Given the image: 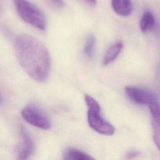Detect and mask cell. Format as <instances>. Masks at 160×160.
<instances>
[{
	"mask_svg": "<svg viewBox=\"0 0 160 160\" xmlns=\"http://www.w3.org/2000/svg\"><path fill=\"white\" fill-rule=\"evenodd\" d=\"M125 92L132 101L138 104L149 106L158 102L157 96L149 89L135 86H127L125 88Z\"/></svg>",
	"mask_w": 160,
	"mask_h": 160,
	"instance_id": "5",
	"label": "cell"
},
{
	"mask_svg": "<svg viewBox=\"0 0 160 160\" xmlns=\"http://www.w3.org/2000/svg\"><path fill=\"white\" fill-rule=\"evenodd\" d=\"M17 59L24 71L38 82L46 81L49 75L51 57L46 46L28 34L18 35L14 39Z\"/></svg>",
	"mask_w": 160,
	"mask_h": 160,
	"instance_id": "1",
	"label": "cell"
},
{
	"mask_svg": "<svg viewBox=\"0 0 160 160\" xmlns=\"http://www.w3.org/2000/svg\"><path fill=\"white\" fill-rule=\"evenodd\" d=\"M136 155H137V152H135V151H131V152H130L128 154V158H132L136 156Z\"/></svg>",
	"mask_w": 160,
	"mask_h": 160,
	"instance_id": "15",
	"label": "cell"
},
{
	"mask_svg": "<svg viewBox=\"0 0 160 160\" xmlns=\"http://www.w3.org/2000/svg\"><path fill=\"white\" fill-rule=\"evenodd\" d=\"M24 119L28 123L42 129L51 128V122L45 113L34 105L26 106L21 112Z\"/></svg>",
	"mask_w": 160,
	"mask_h": 160,
	"instance_id": "4",
	"label": "cell"
},
{
	"mask_svg": "<svg viewBox=\"0 0 160 160\" xmlns=\"http://www.w3.org/2000/svg\"><path fill=\"white\" fill-rule=\"evenodd\" d=\"M49 1L51 2V3H52L57 8H61L64 7V3L62 0H49Z\"/></svg>",
	"mask_w": 160,
	"mask_h": 160,
	"instance_id": "13",
	"label": "cell"
},
{
	"mask_svg": "<svg viewBox=\"0 0 160 160\" xmlns=\"http://www.w3.org/2000/svg\"><path fill=\"white\" fill-rule=\"evenodd\" d=\"M21 135L22 142L19 150L18 158V160H27L32 153L33 144L28 133L23 128L21 130Z\"/></svg>",
	"mask_w": 160,
	"mask_h": 160,
	"instance_id": "7",
	"label": "cell"
},
{
	"mask_svg": "<svg viewBox=\"0 0 160 160\" xmlns=\"http://www.w3.org/2000/svg\"><path fill=\"white\" fill-rule=\"evenodd\" d=\"M1 102V96H0V102Z\"/></svg>",
	"mask_w": 160,
	"mask_h": 160,
	"instance_id": "17",
	"label": "cell"
},
{
	"mask_svg": "<svg viewBox=\"0 0 160 160\" xmlns=\"http://www.w3.org/2000/svg\"><path fill=\"white\" fill-rule=\"evenodd\" d=\"M111 6L116 13L124 17L129 16L132 11L131 0H111Z\"/></svg>",
	"mask_w": 160,
	"mask_h": 160,
	"instance_id": "8",
	"label": "cell"
},
{
	"mask_svg": "<svg viewBox=\"0 0 160 160\" xmlns=\"http://www.w3.org/2000/svg\"><path fill=\"white\" fill-rule=\"evenodd\" d=\"M123 47V44L122 42H117L112 46H111L105 53L103 60L102 64L104 65H108L112 62L119 54L120 52L121 51Z\"/></svg>",
	"mask_w": 160,
	"mask_h": 160,
	"instance_id": "10",
	"label": "cell"
},
{
	"mask_svg": "<svg viewBox=\"0 0 160 160\" xmlns=\"http://www.w3.org/2000/svg\"><path fill=\"white\" fill-rule=\"evenodd\" d=\"M16 9L22 19L40 30H45L47 19L44 12L28 0H13Z\"/></svg>",
	"mask_w": 160,
	"mask_h": 160,
	"instance_id": "2",
	"label": "cell"
},
{
	"mask_svg": "<svg viewBox=\"0 0 160 160\" xmlns=\"http://www.w3.org/2000/svg\"><path fill=\"white\" fill-rule=\"evenodd\" d=\"M152 116V129L154 141L160 150V104L158 102L149 106Z\"/></svg>",
	"mask_w": 160,
	"mask_h": 160,
	"instance_id": "6",
	"label": "cell"
},
{
	"mask_svg": "<svg viewBox=\"0 0 160 160\" xmlns=\"http://www.w3.org/2000/svg\"><path fill=\"white\" fill-rule=\"evenodd\" d=\"M96 45V38L93 34H89L86 38L84 47V54L88 58L91 59L94 56Z\"/></svg>",
	"mask_w": 160,
	"mask_h": 160,
	"instance_id": "11",
	"label": "cell"
},
{
	"mask_svg": "<svg viewBox=\"0 0 160 160\" xmlns=\"http://www.w3.org/2000/svg\"><path fill=\"white\" fill-rule=\"evenodd\" d=\"M87 2H88L89 4L92 5H95L96 4V0H85Z\"/></svg>",
	"mask_w": 160,
	"mask_h": 160,
	"instance_id": "16",
	"label": "cell"
},
{
	"mask_svg": "<svg viewBox=\"0 0 160 160\" xmlns=\"http://www.w3.org/2000/svg\"><path fill=\"white\" fill-rule=\"evenodd\" d=\"M156 26V20L151 13L149 11L144 12L139 22L141 31L143 32H146L152 30Z\"/></svg>",
	"mask_w": 160,
	"mask_h": 160,
	"instance_id": "9",
	"label": "cell"
},
{
	"mask_svg": "<svg viewBox=\"0 0 160 160\" xmlns=\"http://www.w3.org/2000/svg\"><path fill=\"white\" fill-rule=\"evenodd\" d=\"M84 99L88 108V121L89 126L100 134L105 135L113 134L115 129L112 125L101 116V109L98 102L88 94L84 95Z\"/></svg>",
	"mask_w": 160,
	"mask_h": 160,
	"instance_id": "3",
	"label": "cell"
},
{
	"mask_svg": "<svg viewBox=\"0 0 160 160\" xmlns=\"http://www.w3.org/2000/svg\"><path fill=\"white\" fill-rule=\"evenodd\" d=\"M66 151L72 160H96L88 154L74 148H69Z\"/></svg>",
	"mask_w": 160,
	"mask_h": 160,
	"instance_id": "12",
	"label": "cell"
},
{
	"mask_svg": "<svg viewBox=\"0 0 160 160\" xmlns=\"http://www.w3.org/2000/svg\"><path fill=\"white\" fill-rule=\"evenodd\" d=\"M63 159L64 160H72L71 157L68 155V154L66 152V151H65L64 154H63Z\"/></svg>",
	"mask_w": 160,
	"mask_h": 160,
	"instance_id": "14",
	"label": "cell"
}]
</instances>
